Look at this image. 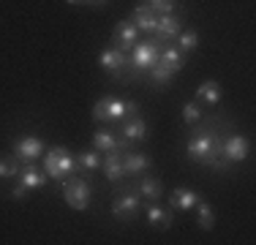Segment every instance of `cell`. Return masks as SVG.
Masks as SVG:
<instances>
[{"instance_id":"obj_1","label":"cell","mask_w":256,"mask_h":245,"mask_svg":"<svg viewBox=\"0 0 256 245\" xmlns=\"http://www.w3.org/2000/svg\"><path fill=\"white\" fill-rule=\"evenodd\" d=\"M212 120H199L196 126H191L194 131L188 134V144H186V152H188V161L199 164V166H207L218 174H229L232 172V164L224 158L221 152V142H224V134L212 128Z\"/></svg>"},{"instance_id":"obj_13","label":"cell","mask_w":256,"mask_h":245,"mask_svg":"<svg viewBox=\"0 0 256 245\" xmlns=\"http://www.w3.org/2000/svg\"><path fill=\"white\" fill-rule=\"evenodd\" d=\"M150 166H153V161H150V156H144V152H139V150H128L123 152V169H126V177H139V174H144Z\"/></svg>"},{"instance_id":"obj_3","label":"cell","mask_w":256,"mask_h":245,"mask_svg":"<svg viewBox=\"0 0 256 245\" xmlns=\"http://www.w3.org/2000/svg\"><path fill=\"white\" fill-rule=\"evenodd\" d=\"M134 114H139V104L123 101V98H114V96L98 98L93 106V120L98 122H118L120 118H134Z\"/></svg>"},{"instance_id":"obj_29","label":"cell","mask_w":256,"mask_h":245,"mask_svg":"<svg viewBox=\"0 0 256 245\" xmlns=\"http://www.w3.org/2000/svg\"><path fill=\"white\" fill-rule=\"evenodd\" d=\"M182 120H186V126H196V122L202 120V109H199V101H188L186 106H182Z\"/></svg>"},{"instance_id":"obj_21","label":"cell","mask_w":256,"mask_h":245,"mask_svg":"<svg viewBox=\"0 0 256 245\" xmlns=\"http://www.w3.org/2000/svg\"><path fill=\"white\" fill-rule=\"evenodd\" d=\"M169 202H172V207H178V210H191V207H196L199 202H202V194L191 191V188H174L172 196H169Z\"/></svg>"},{"instance_id":"obj_23","label":"cell","mask_w":256,"mask_h":245,"mask_svg":"<svg viewBox=\"0 0 256 245\" xmlns=\"http://www.w3.org/2000/svg\"><path fill=\"white\" fill-rule=\"evenodd\" d=\"M74 161H76V174H84V172L101 169V156H98V150H82V152L74 158Z\"/></svg>"},{"instance_id":"obj_31","label":"cell","mask_w":256,"mask_h":245,"mask_svg":"<svg viewBox=\"0 0 256 245\" xmlns=\"http://www.w3.org/2000/svg\"><path fill=\"white\" fill-rule=\"evenodd\" d=\"M66 3H71V6H88V0H66Z\"/></svg>"},{"instance_id":"obj_27","label":"cell","mask_w":256,"mask_h":245,"mask_svg":"<svg viewBox=\"0 0 256 245\" xmlns=\"http://www.w3.org/2000/svg\"><path fill=\"white\" fill-rule=\"evenodd\" d=\"M142 6H148L153 14L164 16V14H174V8H178V0H142Z\"/></svg>"},{"instance_id":"obj_14","label":"cell","mask_w":256,"mask_h":245,"mask_svg":"<svg viewBox=\"0 0 256 245\" xmlns=\"http://www.w3.org/2000/svg\"><path fill=\"white\" fill-rule=\"evenodd\" d=\"M118 131L123 139H128L131 144H136V142H144V139H148V122H144L142 114H134V118H128Z\"/></svg>"},{"instance_id":"obj_15","label":"cell","mask_w":256,"mask_h":245,"mask_svg":"<svg viewBox=\"0 0 256 245\" xmlns=\"http://www.w3.org/2000/svg\"><path fill=\"white\" fill-rule=\"evenodd\" d=\"M101 169H104V174H106V180L112 182V186H118V182L126 177V169H123V152H120V150L106 152V158L101 161Z\"/></svg>"},{"instance_id":"obj_6","label":"cell","mask_w":256,"mask_h":245,"mask_svg":"<svg viewBox=\"0 0 256 245\" xmlns=\"http://www.w3.org/2000/svg\"><path fill=\"white\" fill-rule=\"evenodd\" d=\"M44 172H46V177H52V180H63V177H68V174L76 172V161H74V156H71L66 147L54 144V147L46 150Z\"/></svg>"},{"instance_id":"obj_30","label":"cell","mask_w":256,"mask_h":245,"mask_svg":"<svg viewBox=\"0 0 256 245\" xmlns=\"http://www.w3.org/2000/svg\"><path fill=\"white\" fill-rule=\"evenodd\" d=\"M11 199H14V202L28 199V186H25V182H20V180L14 182V188H11Z\"/></svg>"},{"instance_id":"obj_2","label":"cell","mask_w":256,"mask_h":245,"mask_svg":"<svg viewBox=\"0 0 256 245\" xmlns=\"http://www.w3.org/2000/svg\"><path fill=\"white\" fill-rule=\"evenodd\" d=\"M98 66H101V68L106 71L112 79H120V82H139V79H144L142 71L134 68L131 54L123 52V49H118V46L104 49V52L98 54Z\"/></svg>"},{"instance_id":"obj_4","label":"cell","mask_w":256,"mask_h":245,"mask_svg":"<svg viewBox=\"0 0 256 245\" xmlns=\"http://www.w3.org/2000/svg\"><path fill=\"white\" fill-rule=\"evenodd\" d=\"M142 210V194L136 186H120L118 182V196L112 202V216L118 220H134Z\"/></svg>"},{"instance_id":"obj_25","label":"cell","mask_w":256,"mask_h":245,"mask_svg":"<svg viewBox=\"0 0 256 245\" xmlns=\"http://www.w3.org/2000/svg\"><path fill=\"white\" fill-rule=\"evenodd\" d=\"M20 169H22V161H20L16 156L0 158V180H11V177L16 180V174H20Z\"/></svg>"},{"instance_id":"obj_7","label":"cell","mask_w":256,"mask_h":245,"mask_svg":"<svg viewBox=\"0 0 256 245\" xmlns=\"http://www.w3.org/2000/svg\"><path fill=\"white\" fill-rule=\"evenodd\" d=\"M128 54H131L134 68H136V71H142V74H144V79H148V68L158 63V54H161V44H156L153 38L136 41V46H134Z\"/></svg>"},{"instance_id":"obj_28","label":"cell","mask_w":256,"mask_h":245,"mask_svg":"<svg viewBox=\"0 0 256 245\" xmlns=\"http://www.w3.org/2000/svg\"><path fill=\"white\" fill-rule=\"evenodd\" d=\"M199 46V33H194V30H180L178 36V49L182 52H191V49Z\"/></svg>"},{"instance_id":"obj_5","label":"cell","mask_w":256,"mask_h":245,"mask_svg":"<svg viewBox=\"0 0 256 245\" xmlns=\"http://www.w3.org/2000/svg\"><path fill=\"white\" fill-rule=\"evenodd\" d=\"M63 199L66 204L71 207V210H88L90 207V194H93V188H90V182L84 180V177H79L76 172L68 177H63Z\"/></svg>"},{"instance_id":"obj_22","label":"cell","mask_w":256,"mask_h":245,"mask_svg":"<svg viewBox=\"0 0 256 245\" xmlns=\"http://www.w3.org/2000/svg\"><path fill=\"white\" fill-rule=\"evenodd\" d=\"M136 191L142 194V199L156 202V199H161V196H164V182L158 180V177H139Z\"/></svg>"},{"instance_id":"obj_26","label":"cell","mask_w":256,"mask_h":245,"mask_svg":"<svg viewBox=\"0 0 256 245\" xmlns=\"http://www.w3.org/2000/svg\"><path fill=\"white\" fill-rule=\"evenodd\" d=\"M199 216H196V224H199V229H204V232H210L212 226H216V212H212V207L207 204V202H199Z\"/></svg>"},{"instance_id":"obj_9","label":"cell","mask_w":256,"mask_h":245,"mask_svg":"<svg viewBox=\"0 0 256 245\" xmlns=\"http://www.w3.org/2000/svg\"><path fill=\"white\" fill-rule=\"evenodd\" d=\"M93 150H98V152H112V150L128 152V150H134V144L128 142V139H123L120 134L109 131V128H98V131L93 134Z\"/></svg>"},{"instance_id":"obj_12","label":"cell","mask_w":256,"mask_h":245,"mask_svg":"<svg viewBox=\"0 0 256 245\" xmlns=\"http://www.w3.org/2000/svg\"><path fill=\"white\" fill-rule=\"evenodd\" d=\"M112 41H114V46H118V49H123V52H131V49L136 46V41H139V28H136V24H134L131 20L118 22Z\"/></svg>"},{"instance_id":"obj_18","label":"cell","mask_w":256,"mask_h":245,"mask_svg":"<svg viewBox=\"0 0 256 245\" xmlns=\"http://www.w3.org/2000/svg\"><path fill=\"white\" fill-rule=\"evenodd\" d=\"M131 22L139 28V33L153 36V33H156V24H158V14H153V11L148 8V6L139 3L136 8H134V14H131Z\"/></svg>"},{"instance_id":"obj_17","label":"cell","mask_w":256,"mask_h":245,"mask_svg":"<svg viewBox=\"0 0 256 245\" xmlns=\"http://www.w3.org/2000/svg\"><path fill=\"white\" fill-rule=\"evenodd\" d=\"M186 60H188V52H182L178 46H161V54H158V63L166 66L172 74H180L186 68Z\"/></svg>"},{"instance_id":"obj_20","label":"cell","mask_w":256,"mask_h":245,"mask_svg":"<svg viewBox=\"0 0 256 245\" xmlns=\"http://www.w3.org/2000/svg\"><path fill=\"white\" fill-rule=\"evenodd\" d=\"M144 212H148V224L153 226V229H164V232H166V229H172L174 216H172L169 210H164V207H158L156 202H150V204H148V210H144Z\"/></svg>"},{"instance_id":"obj_8","label":"cell","mask_w":256,"mask_h":245,"mask_svg":"<svg viewBox=\"0 0 256 245\" xmlns=\"http://www.w3.org/2000/svg\"><path fill=\"white\" fill-rule=\"evenodd\" d=\"M221 152L232 166H234V164H242L248 156H251V139L242 136V134H229V136H224V142H221Z\"/></svg>"},{"instance_id":"obj_10","label":"cell","mask_w":256,"mask_h":245,"mask_svg":"<svg viewBox=\"0 0 256 245\" xmlns=\"http://www.w3.org/2000/svg\"><path fill=\"white\" fill-rule=\"evenodd\" d=\"M180 30H182V16L180 14H164V16H158L156 33L150 36V38H153L156 44L166 46L172 38H178V36H180Z\"/></svg>"},{"instance_id":"obj_16","label":"cell","mask_w":256,"mask_h":245,"mask_svg":"<svg viewBox=\"0 0 256 245\" xmlns=\"http://www.w3.org/2000/svg\"><path fill=\"white\" fill-rule=\"evenodd\" d=\"M16 180L25 182L28 191H36V188L46 186V180H50V177L44 174V169L36 166V161H28V164H22V169H20V174H16Z\"/></svg>"},{"instance_id":"obj_32","label":"cell","mask_w":256,"mask_h":245,"mask_svg":"<svg viewBox=\"0 0 256 245\" xmlns=\"http://www.w3.org/2000/svg\"><path fill=\"white\" fill-rule=\"evenodd\" d=\"M106 0H88V6H104Z\"/></svg>"},{"instance_id":"obj_19","label":"cell","mask_w":256,"mask_h":245,"mask_svg":"<svg viewBox=\"0 0 256 245\" xmlns=\"http://www.w3.org/2000/svg\"><path fill=\"white\" fill-rule=\"evenodd\" d=\"M221 98H224L221 84H218L216 79H207V82H202L196 88V98H194V101H202V104H207V106H218Z\"/></svg>"},{"instance_id":"obj_11","label":"cell","mask_w":256,"mask_h":245,"mask_svg":"<svg viewBox=\"0 0 256 245\" xmlns=\"http://www.w3.org/2000/svg\"><path fill=\"white\" fill-rule=\"evenodd\" d=\"M41 152H44V142H41L38 136H20V139H14V156L20 158L22 164L41 158Z\"/></svg>"},{"instance_id":"obj_24","label":"cell","mask_w":256,"mask_h":245,"mask_svg":"<svg viewBox=\"0 0 256 245\" xmlns=\"http://www.w3.org/2000/svg\"><path fill=\"white\" fill-rule=\"evenodd\" d=\"M172 76H174V74L169 71L166 66H161V63H156V66H150V68H148V79L156 84V88H166V84L172 82Z\"/></svg>"}]
</instances>
